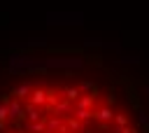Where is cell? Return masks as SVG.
<instances>
[{
    "label": "cell",
    "instance_id": "obj_3",
    "mask_svg": "<svg viewBox=\"0 0 149 133\" xmlns=\"http://www.w3.org/2000/svg\"><path fill=\"white\" fill-rule=\"evenodd\" d=\"M114 126H119V128L128 126V117H126L123 112H114Z\"/></svg>",
    "mask_w": 149,
    "mask_h": 133
},
{
    "label": "cell",
    "instance_id": "obj_4",
    "mask_svg": "<svg viewBox=\"0 0 149 133\" xmlns=\"http://www.w3.org/2000/svg\"><path fill=\"white\" fill-rule=\"evenodd\" d=\"M147 93H149V86H147Z\"/></svg>",
    "mask_w": 149,
    "mask_h": 133
},
{
    "label": "cell",
    "instance_id": "obj_2",
    "mask_svg": "<svg viewBox=\"0 0 149 133\" xmlns=\"http://www.w3.org/2000/svg\"><path fill=\"white\" fill-rule=\"evenodd\" d=\"M30 91H33V86H30L28 82H21L19 86H14V89H12V96H14V98H19V100H23V98H28V96H30Z\"/></svg>",
    "mask_w": 149,
    "mask_h": 133
},
{
    "label": "cell",
    "instance_id": "obj_1",
    "mask_svg": "<svg viewBox=\"0 0 149 133\" xmlns=\"http://www.w3.org/2000/svg\"><path fill=\"white\" fill-rule=\"evenodd\" d=\"M93 119H98L100 124H109V121H114V110L109 105H102V107L93 110Z\"/></svg>",
    "mask_w": 149,
    "mask_h": 133
}]
</instances>
